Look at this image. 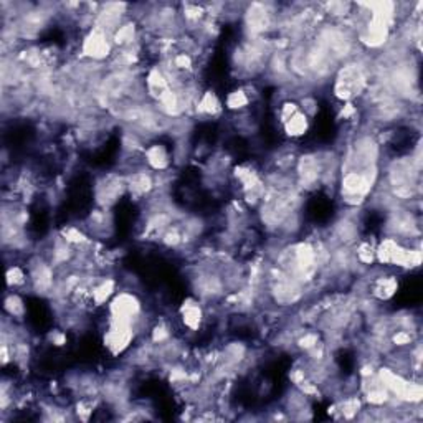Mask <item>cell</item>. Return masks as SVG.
<instances>
[{
  "label": "cell",
  "mask_w": 423,
  "mask_h": 423,
  "mask_svg": "<svg viewBox=\"0 0 423 423\" xmlns=\"http://www.w3.org/2000/svg\"><path fill=\"white\" fill-rule=\"evenodd\" d=\"M311 122L313 120H309L301 110H298L294 115L289 116L286 121H283L279 127H282L283 134L286 136L289 141H299L308 134L309 129H311Z\"/></svg>",
  "instance_id": "6da1fadb"
},
{
  "label": "cell",
  "mask_w": 423,
  "mask_h": 423,
  "mask_svg": "<svg viewBox=\"0 0 423 423\" xmlns=\"http://www.w3.org/2000/svg\"><path fill=\"white\" fill-rule=\"evenodd\" d=\"M4 311H6V318L13 323L22 324L25 321L27 303L21 291H7L6 301H4Z\"/></svg>",
  "instance_id": "7a4b0ae2"
}]
</instances>
